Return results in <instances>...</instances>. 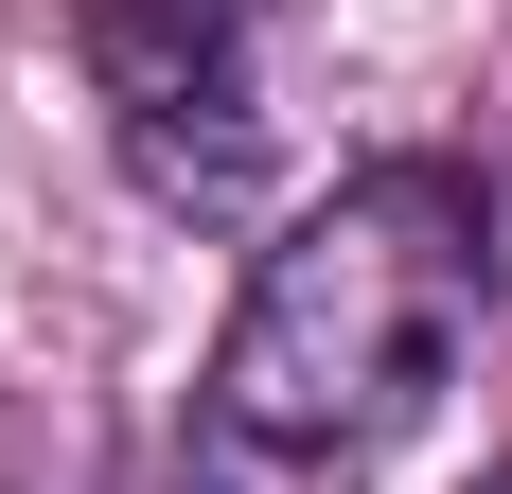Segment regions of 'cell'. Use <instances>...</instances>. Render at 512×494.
Returning <instances> with one entry per match:
<instances>
[{
	"instance_id": "3",
	"label": "cell",
	"mask_w": 512,
	"mask_h": 494,
	"mask_svg": "<svg viewBox=\"0 0 512 494\" xmlns=\"http://www.w3.org/2000/svg\"><path fill=\"white\" fill-rule=\"evenodd\" d=\"M124 494H230V477H212V459H159V477H124Z\"/></svg>"
},
{
	"instance_id": "1",
	"label": "cell",
	"mask_w": 512,
	"mask_h": 494,
	"mask_svg": "<svg viewBox=\"0 0 512 494\" xmlns=\"http://www.w3.org/2000/svg\"><path fill=\"white\" fill-rule=\"evenodd\" d=\"M477 318H495V195L460 159H371L248 265L230 336H212V442L230 459H389L477 371Z\"/></svg>"
},
{
	"instance_id": "2",
	"label": "cell",
	"mask_w": 512,
	"mask_h": 494,
	"mask_svg": "<svg viewBox=\"0 0 512 494\" xmlns=\"http://www.w3.org/2000/svg\"><path fill=\"white\" fill-rule=\"evenodd\" d=\"M89 89L106 142L159 212H230L265 177V36L248 0H89Z\"/></svg>"
}]
</instances>
